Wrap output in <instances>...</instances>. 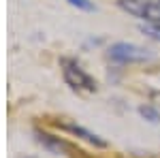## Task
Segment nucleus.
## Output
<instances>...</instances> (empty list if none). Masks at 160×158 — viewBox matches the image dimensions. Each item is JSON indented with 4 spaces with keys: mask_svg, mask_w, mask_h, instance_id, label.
I'll list each match as a JSON object with an SVG mask.
<instances>
[{
    "mask_svg": "<svg viewBox=\"0 0 160 158\" xmlns=\"http://www.w3.org/2000/svg\"><path fill=\"white\" fill-rule=\"evenodd\" d=\"M37 139H38V143H43L47 150L56 152V154H62L64 150H68V145H66L62 139H58V137H51V135H47V133H38Z\"/></svg>",
    "mask_w": 160,
    "mask_h": 158,
    "instance_id": "obj_5",
    "label": "nucleus"
},
{
    "mask_svg": "<svg viewBox=\"0 0 160 158\" xmlns=\"http://www.w3.org/2000/svg\"><path fill=\"white\" fill-rule=\"evenodd\" d=\"M62 75L64 81L77 92H96V81L73 60H62Z\"/></svg>",
    "mask_w": 160,
    "mask_h": 158,
    "instance_id": "obj_2",
    "label": "nucleus"
},
{
    "mask_svg": "<svg viewBox=\"0 0 160 158\" xmlns=\"http://www.w3.org/2000/svg\"><path fill=\"white\" fill-rule=\"evenodd\" d=\"M139 113H141V118H145L148 122H160V111L156 107H152V105H141L139 107Z\"/></svg>",
    "mask_w": 160,
    "mask_h": 158,
    "instance_id": "obj_6",
    "label": "nucleus"
},
{
    "mask_svg": "<svg viewBox=\"0 0 160 158\" xmlns=\"http://www.w3.org/2000/svg\"><path fill=\"white\" fill-rule=\"evenodd\" d=\"M64 130H68V133H73L77 135V137H81V139H86V141H90V143H94V145H98V147H105L107 143L100 139L98 135H94V133H90V130H86V128H81V126H77V124H60Z\"/></svg>",
    "mask_w": 160,
    "mask_h": 158,
    "instance_id": "obj_4",
    "label": "nucleus"
},
{
    "mask_svg": "<svg viewBox=\"0 0 160 158\" xmlns=\"http://www.w3.org/2000/svg\"><path fill=\"white\" fill-rule=\"evenodd\" d=\"M118 7L145 24H160V0H118Z\"/></svg>",
    "mask_w": 160,
    "mask_h": 158,
    "instance_id": "obj_1",
    "label": "nucleus"
},
{
    "mask_svg": "<svg viewBox=\"0 0 160 158\" xmlns=\"http://www.w3.org/2000/svg\"><path fill=\"white\" fill-rule=\"evenodd\" d=\"M141 32L148 34L149 38H154V41H160V24H145V26H141Z\"/></svg>",
    "mask_w": 160,
    "mask_h": 158,
    "instance_id": "obj_7",
    "label": "nucleus"
},
{
    "mask_svg": "<svg viewBox=\"0 0 160 158\" xmlns=\"http://www.w3.org/2000/svg\"><path fill=\"white\" fill-rule=\"evenodd\" d=\"M109 58L115 62H122V64H135V62L149 60L152 56L143 47H137L132 43H115L109 47Z\"/></svg>",
    "mask_w": 160,
    "mask_h": 158,
    "instance_id": "obj_3",
    "label": "nucleus"
},
{
    "mask_svg": "<svg viewBox=\"0 0 160 158\" xmlns=\"http://www.w3.org/2000/svg\"><path fill=\"white\" fill-rule=\"evenodd\" d=\"M73 7L77 9H81V11H96V7H94V2L92 0H68Z\"/></svg>",
    "mask_w": 160,
    "mask_h": 158,
    "instance_id": "obj_8",
    "label": "nucleus"
},
{
    "mask_svg": "<svg viewBox=\"0 0 160 158\" xmlns=\"http://www.w3.org/2000/svg\"><path fill=\"white\" fill-rule=\"evenodd\" d=\"M152 98L156 100V105H158V107H160V92H154V94H152Z\"/></svg>",
    "mask_w": 160,
    "mask_h": 158,
    "instance_id": "obj_9",
    "label": "nucleus"
}]
</instances>
